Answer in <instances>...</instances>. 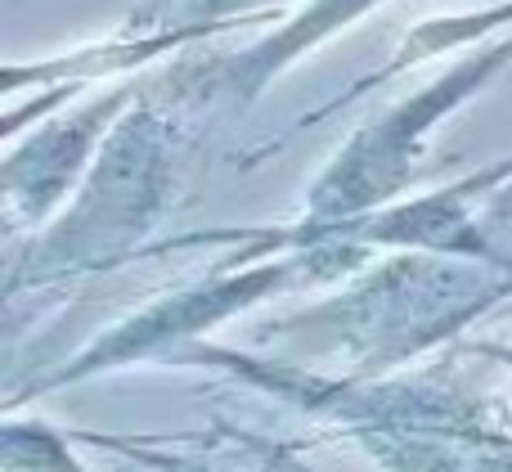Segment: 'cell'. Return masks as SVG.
<instances>
[{"label":"cell","mask_w":512,"mask_h":472,"mask_svg":"<svg viewBox=\"0 0 512 472\" xmlns=\"http://www.w3.org/2000/svg\"><path fill=\"white\" fill-rule=\"evenodd\" d=\"M158 99H135L108 140L99 144L90 171L72 189V203L41 239L27 243L9 266V293L23 284L86 275L122 261L167 207L171 189V131Z\"/></svg>","instance_id":"obj_1"},{"label":"cell","mask_w":512,"mask_h":472,"mask_svg":"<svg viewBox=\"0 0 512 472\" xmlns=\"http://www.w3.org/2000/svg\"><path fill=\"white\" fill-rule=\"evenodd\" d=\"M508 63H512V36L508 41H490L486 50L450 63L441 77H432L427 86L409 90L400 104L369 117V122L333 153V162L319 171V180L306 189V198H301V216L288 230H279L283 239L274 243V248H283V252L306 248V243H315L324 230H337V225H351V221H360V216L391 207L396 194H405L409 180L418 176L436 126H441L454 108L468 104L472 95H481Z\"/></svg>","instance_id":"obj_2"},{"label":"cell","mask_w":512,"mask_h":472,"mask_svg":"<svg viewBox=\"0 0 512 472\" xmlns=\"http://www.w3.org/2000/svg\"><path fill=\"white\" fill-rule=\"evenodd\" d=\"M378 5L382 0H301L297 14L283 27L265 32L256 45L239 54H225V59L185 63L171 77H162L158 90L162 99H176V104H189V108H207V104L248 108L283 68H292L306 50H315L319 41L337 36L342 27H351L355 18H364Z\"/></svg>","instance_id":"obj_3"},{"label":"cell","mask_w":512,"mask_h":472,"mask_svg":"<svg viewBox=\"0 0 512 472\" xmlns=\"http://www.w3.org/2000/svg\"><path fill=\"white\" fill-rule=\"evenodd\" d=\"M140 99V90L117 86L104 90L99 99L81 104L68 122L45 126L27 144H18L5 158V198H9V221H41L50 207L72 198L81 176L90 171L99 144L117 126V117Z\"/></svg>","instance_id":"obj_4"},{"label":"cell","mask_w":512,"mask_h":472,"mask_svg":"<svg viewBox=\"0 0 512 472\" xmlns=\"http://www.w3.org/2000/svg\"><path fill=\"white\" fill-rule=\"evenodd\" d=\"M477 248H481V261H490V266H499V270L512 275V180L499 185L495 194L481 203Z\"/></svg>","instance_id":"obj_5"},{"label":"cell","mask_w":512,"mask_h":472,"mask_svg":"<svg viewBox=\"0 0 512 472\" xmlns=\"http://www.w3.org/2000/svg\"><path fill=\"white\" fill-rule=\"evenodd\" d=\"M270 5H283V0H198L189 23H212V27H221L225 32V27L248 23V14L256 18L261 9H270Z\"/></svg>","instance_id":"obj_6"}]
</instances>
